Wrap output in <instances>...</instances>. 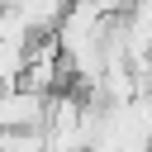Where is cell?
<instances>
[{
	"instance_id": "6da1fadb",
	"label": "cell",
	"mask_w": 152,
	"mask_h": 152,
	"mask_svg": "<svg viewBox=\"0 0 152 152\" xmlns=\"http://www.w3.org/2000/svg\"><path fill=\"white\" fill-rule=\"evenodd\" d=\"M119 33H124V48H128V62H147L152 57V0H133L124 14H119Z\"/></svg>"
}]
</instances>
